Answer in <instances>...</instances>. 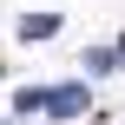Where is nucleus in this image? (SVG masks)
<instances>
[{"label":"nucleus","mask_w":125,"mask_h":125,"mask_svg":"<svg viewBox=\"0 0 125 125\" xmlns=\"http://www.w3.org/2000/svg\"><path fill=\"white\" fill-rule=\"evenodd\" d=\"M112 59H119V73H125V40H119V46H112Z\"/></svg>","instance_id":"4"},{"label":"nucleus","mask_w":125,"mask_h":125,"mask_svg":"<svg viewBox=\"0 0 125 125\" xmlns=\"http://www.w3.org/2000/svg\"><path fill=\"white\" fill-rule=\"evenodd\" d=\"M86 73H92V79H105V73H119V59H112V46H92V53H86Z\"/></svg>","instance_id":"3"},{"label":"nucleus","mask_w":125,"mask_h":125,"mask_svg":"<svg viewBox=\"0 0 125 125\" xmlns=\"http://www.w3.org/2000/svg\"><path fill=\"white\" fill-rule=\"evenodd\" d=\"M79 105H86V86H53L46 92V112H59V119H73Z\"/></svg>","instance_id":"1"},{"label":"nucleus","mask_w":125,"mask_h":125,"mask_svg":"<svg viewBox=\"0 0 125 125\" xmlns=\"http://www.w3.org/2000/svg\"><path fill=\"white\" fill-rule=\"evenodd\" d=\"M59 33V13H26L20 20V40H53Z\"/></svg>","instance_id":"2"}]
</instances>
